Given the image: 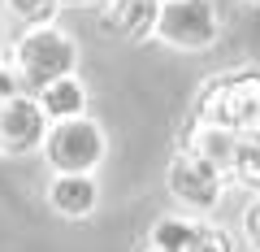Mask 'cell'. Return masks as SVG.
<instances>
[{
  "mask_svg": "<svg viewBox=\"0 0 260 252\" xmlns=\"http://www.w3.org/2000/svg\"><path fill=\"white\" fill-rule=\"evenodd\" d=\"M52 122L44 118L35 96L18 92L13 100L0 104V157H26L44 148V135Z\"/></svg>",
  "mask_w": 260,
  "mask_h": 252,
  "instance_id": "5b68a950",
  "label": "cell"
},
{
  "mask_svg": "<svg viewBox=\"0 0 260 252\" xmlns=\"http://www.w3.org/2000/svg\"><path fill=\"white\" fill-rule=\"evenodd\" d=\"M247 5H260V0H247Z\"/></svg>",
  "mask_w": 260,
  "mask_h": 252,
  "instance_id": "e0dca14e",
  "label": "cell"
},
{
  "mask_svg": "<svg viewBox=\"0 0 260 252\" xmlns=\"http://www.w3.org/2000/svg\"><path fill=\"white\" fill-rule=\"evenodd\" d=\"M0 5H5V0H0Z\"/></svg>",
  "mask_w": 260,
  "mask_h": 252,
  "instance_id": "d6986e66",
  "label": "cell"
},
{
  "mask_svg": "<svg viewBox=\"0 0 260 252\" xmlns=\"http://www.w3.org/2000/svg\"><path fill=\"white\" fill-rule=\"evenodd\" d=\"M186 252H234V239H230V231H221V226L200 222L195 226V239L186 243Z\"/></svg>",
  "mask_w": 260,
  "mask_h": 252,
  "instance_id": "7c38bea8",
  "label": "cell"
},
{
  "mask_svg": "<svg viewBox=\"0 0 260 252\" xmlns=\"http://www.w3.org/2000/svg\"><path fill=\"white\" fill-rule=\"evenodd\" d=\"M243 239L251 252H260V196H251V205L243 209Z\"/></svg>",
  "mask_w": 260,
  "mask_h": 252,
  "instance_id": "4fadbf2b",
  "label": "cell"
},
{
  "mask_svg": "<svg viewBox=\"0 0 260 252\" xmlns=\"http://www.w3.org/2000/svg\"><path fill=\"white\" fill-rule=\"evenodd\" d=\"M156 13H160V0H113L109 13H104V26L109 35H121V39H148L156 31Z\"/></svg>",
  "mask_w": 260,
  "mask_h": 252,
  "instance_id": "52a82bcc",
  "label": "cell"
},
{
  "mask_svg": "<svg viewBox=\"0 0 260 252\" xmlns=\"http://www.w3.org/2000/svg\"><path fill=\"white\" fill-rule=\"evenodd\" d=\"M169 196L178 205L195 209V213H208V209L221 200V187H225V174L213 165L208 157H200L195 148H182L174 161H169Z\"/></svg>",
  "mask_w": 260,
  "mask_h": 252,
  "instance_id": "277c9868",
  "label": "cell"
},
{
  "mask_svg": "<svg viewBox=\"0 0 260 252\" xmlns=\"http://www.w3.org/2000/svg\"><path fill=\"white\" fill-rule=\"evenodd\" d=\"M61 5H65V0H61ZM78 5H95V0H78Z\"/></svg>",
  "mask_w": 260,
  "mask_h": 252,
  "instance_id": "9a60e30c",
  "label": "cell"
},
{
  "mask_svg": "<svg viewBox=\"0 0 260 252\" xmlns=\"http://www.w3.org/2000/svg\"><path fill=\"white\" fill-rule=\"evenodd\" d=\"M109 152V139H104V126L83 118H65V122H52L44 135V157L56 174H91L95 165L104 161Z\"/></svg>",
  "mask_w": 260,
  "mask_h": 252,
  "instance_id": "7a4b0ae2",
  "label": "cell"
},
{
  "mask_svg": "<svg viewBox=\"0 0 260 252\" xmlns=\"http://www.w3.org/2000/svg\"><path fill=\"white\" fill-rule=\"evenodd\" d=\"M9 5V13L22 22V26H52L56 9H61V0H5Z\"/></svg>",
  "mask_w": 260,
  "mask_h": 252,
  "instance_id": "30bf717a",
  "label": "cell"
},
{
  "mask_svg": "<svg viewBox=\"0 0 260 252\" xmlns=\"http://www.w3.org/2000/svg\"><path fill=\"white\" fill-rule=\"evenodd\" d=\"M13 66H18L13 74L30 92H39V87L56 83V78H70L78 70V44L61 26H30L13 44Z\"/></svg>",
  "mask_w": 260,
  "mask_h": 252,
  "instance_id": "6da1fadb",
  "label": "cell"
},
{
  "mask_svg": "<svg viewBox=\"0 0 260 252\" xmlns=\"http://www.w3.org/2000/svg\"><path fill=\"white\" fill-rule=\"evenodd\" d=\"M35 100H39V109H44L48 122L83 118V113H87V87L78 83V74H70V78H56V83L39 87Z\"/></svg>",
  "mask_w": 260,
  "mask_h": 252,
  "instance_id": "ba28073f",
  "label": "cell"
},
{
  "mask_svg": "<svg viewBox=\"0 0 260 252\" xmlns=\"http://www.w3.org/2000/svg\"><path fill=\"white\" fill-rule=\"evenodd\" d=\"M195 226L200 222H191V217H156L148 243L160 252H186V243L195 239Z\"/></svg>",
  "mask_w": 260,
  "mask_h": 252,
  "instance_id": "9c48e42d",
  "label": "cell"
},
{
  "mask_svg": "<svg viewBox=\"0 0 260 252\" xmlns=\"http://www.w3.org/2000/svg\"><path fill=\"white\" fill-rule=\"evenodd\" d=\"M13 96H18V74H13L9 66H0V104L13 100Z\"/></svg>",
  "mask_w": 260,
  "mask_h": 252,
  "instance_id": "5bb4252c",
  "label": "cell"
},
{
  "mask_svg": "<svg viewBox=\"0 0 260 252\" xmlns=\"http://www.w3.org/2000/svg\"><path fill=\"white\" fill-rule=\"evenodd\" d=\"M230 170H234V178H239L247 191L260 196V144H239L234 157H230Z\"/></svg>",
  "mask_w": 260,
  "mask_h": 252,
  "instance_id": "8fae6325",
  "label": "cell"
},
{
  "mask_svg": "<svg viewBox=\"0 0 260 252\" xmlns=\"http://www.w3.org/2000/svg\"><path fill=\"white\" fill-rule=\"evenodd\" d=\"M148 252H160V248H148Z\"/></svg>",
  "mask_w": 260,
  "mask_h": 252,
  "instance_id": "ac0fdd59",
  "label": "cell"
},
{
  "mask_svg": "<svg viewBox=\"0 0 260 252\" xmlns=\"http://www.w3.org/2000/svg\"><path fill=\"white\" fill-rule=\"evenodd\" d=\"M48 205L61 217H91L100 209V183L95 174H52L48 183Z\"/></svg>",
  "mask_w": 260,
  "mask_h": 252,
  "instance_id": "8992f818",
  "label": "cell"
},
{
  "mask_svg": "<svg viewBox=\"0 0 260 252\" xmlns=\"http://www.w3.org/2000/svg\"><path fill=\"white\" fill-rule=\"evenodd\" d=\"M152 35L160 44L178 48V52H204L221 35V18H217L213 0H160L156 31Z\"/></svg>",
  "mask_w": 260,
  "mask_h": 252,
  "instance_id": "3957f363",
  "label": "cell"
},
{
  "mask_svg": "<svg viewBox=\"0 0 260 252\" xmlns=\"http://www.w3.org/2000/svg\"><path fill=\"white\" fill-rule=\"evenodd\" d=\"M0 61H5V48H0Z\"/></svg>",
  "mask_w": 260,
  "mask_h": 252,
  "instance_id": "2e32d148",
  "label": "cell"
}]
</instances>
